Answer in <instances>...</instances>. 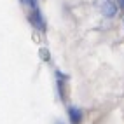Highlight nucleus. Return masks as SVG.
<instances>
[{
    "label": "nucleus",
    "mask_w": 124,
    "mask_h": 124,
    "mask_svg": "<svg viewBox=\"0 0 124 124\" xmlns=\"http://www.w3.org/2000/svg\"><path fill=\"white\" fill-rule=\"evenodd\" d=\"M21 4L23 5H30V7H37L39 0H21Z\"/></svg>",
    "instance_id": "20e7f679"
},
{
    "label": "nucleus",
    "mask_w": 124,
    "mask_h": 124,
    "mask_svg": "<svg viewBox=\"0 0 124 124\" xmlns=\"http://www.w3.org/2000/svg\"><path fill=\"white\" fill-rule=\"evenodd\" d=\"M117 4H119V7L124 11V0H117Z\"/></svg>",
    "instance_id": "39448f33"
},
{
    "label": "nucleus",
    "mask_w": 124,
    "mask_h": 124,
    "mask_svg": "<svg viewBox=\"0 0 124 124\" xmlns=\"http://www.w3.org/2000/svg\"><path fill=\"white\" fill-rule=\"evenodd\" d=\"M68 117L72 124H80L82 121V110L77 108V107H68Z\"/></svg>",
    "instance_id": "f03ea898"
},
{
    "label": "nucleus",
    "mask_w": 124,
    "mask_h": 124,
    "mask_svg": "<svg viewBox=\"0 0 124 124\" xmlns=\"http://www.w3.org/2000/svg\"><path fill=\"white\" fill-rule=\"evenodd\" d=\"M28 21L33 24V28L44 31L46 30V23H44V18H42V12H40L39 7H33V11L28 14Z\"/></svg>",
    "instance_id": "f257e3e1"
},
{
    "label": "nucleus",
    "mask_w": 124,
    "mask_h": 124,
    "mask_svg": "<svg viewBox=\"0 0 124 124\" xmlns=\"http://www.w3.org/2000/svg\"><path fill=\"white\" fill-rule=\"evenodd\" d=\"M103 16L105 18H114L115 16V12H117V7H115L112 2H107V4H103Z\"/></svg>",
    "instance_id": "7ed1b4c3"
}]
</instances>
